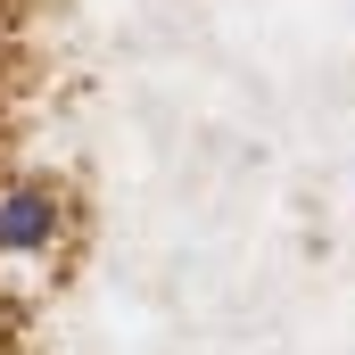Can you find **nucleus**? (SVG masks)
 Segmentation results:
<instances>
[{"mask_svg": "<svg viewBox=\"0 0 355 355\" xmlns=\"http://www.w3.org/2000/svg\"><path fill=\"white\" fill-rule=\"evenodd\" d=\"M50 248H58V198H50L42 182H8V190H0V257L33 265V257H50Z\"/></svg>", "mask_w": 355, "mask_h": 355, "instance_id": "nucleus-1", "label": "nucleus"}]
</instances>
